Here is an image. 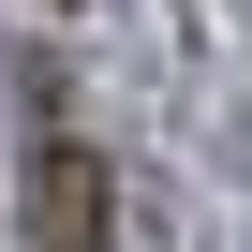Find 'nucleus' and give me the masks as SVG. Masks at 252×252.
Instances as JSON below:
<instances>
[{
    "mask_svg": "<svg viewBox=\"0 0 252 252\" xmlns=\"http://www.w3.org/2000/svg\"><path fill=\"white\" fill-rule=\"evenodd\" d=\"M104 222H119V193H104V149H45L30 163V252H104Z\"/></svg>",
    "mask_w": 252,
    "mask_h": 252,
    "instance_id": "nucleus-1",
    "label": "nucleus"
}]
</instances>
